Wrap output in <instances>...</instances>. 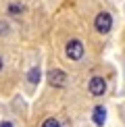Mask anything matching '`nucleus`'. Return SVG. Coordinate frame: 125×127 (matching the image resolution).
<instances>
[{"label": "nucleus", "instance_id": "obj_9", "mask_svg": "<svg viewBox=\"0 0 125 127\" xmlns=\"http://www.w3.org/2000/svg\"><path fill=\"white\" fill-rule=\"evenodd\" d=\"M4 33H8V23L6 21H0V35H4Z\"/></svg>", "mask_w": 125, "mask_h": 127}, {"label": "nucleus", "instance_id": "obj_2", "mask_svg": "<svg viewBox=\"0 0 125 127\" xmlns=\"http://www.w3.org/2000/svg\"><path fill=\"white\" fill-rule=\"evenodd\" d=\"M65 54H67V59H71V61H79L81 56H83V44L79 40H71V42H67V46H65Z\"/></svg>", "mask_w": 125, "mask_h": 127}, {"label": "nucleus", "instance_id": "obj_10", "mask_svg": "<svg viewBox=\"0 0 125 127\" xmlns=\"http://www.w3.org/2000/svg\"><path fill=\"white\" fill-rule=\"evenodd\" d=\"M0 127H13V123H10V121H2V123H0Z\"/></svg>", "mask_w": 125, "mask_h": 127}, {"label": "nucleus", "instance_id": "obj_7", "mask_svg": "<svg viewBox=\"0 0 125 127\" xmlns=\"http://www.w3.org/2000/svg\"><path fill=\"white\" fill-rule=\"evenodd\" d=\"M21 13H23V4H19V2L8 4V15H21Z\"/></svg>", "mask_w": 125, "mask_h": 127}, {"label": "nucleus", "instance_id": "obj_11", "mask_svg": "<svg viewBox=\"0 0 125 127\" xmlns=\"http://www.w3.org/2000/svg\"><path fill=\"white\" fill-rule=\"evenodd\" d=\"M0 69H2V56H0Z\"/></svg>", "mask_w": 125, "mask_h": 127}, {"label": "nucleus", "instance_id": "obj_3", "mask_svg": "<svg viewBox=\"0 0 125 127\" xmlns=\"http://www.w3.org/2000/svg\"><path fill=\"white\" fill-rule=\"evenodd\" d=\"M48 81H50V86H54V88H62L67 83L65 71H61V69H50L48 71Z\"/></svg>", "mask_w": 125, "mask_h": 127}, {"label": "nucleus", "instance_id": "obj_4", "mask_svg": "<svg viewBox=\"0 0 125 127\" xmlns=\"http://www.w3.org/2000/svg\"><path fill=\"white\" fill-rule=\"evenodd\" d=\"M88 88H90L92 96H102V94L106 92V81H104V77H92Z\"/></svg>", "mask_w": 125, "mask_h": 127}, {"label": "nucleus", "instance_id": "obj_8", "mask_svg": "<svg viewBox=\"0 0 125 127\" xmlns=\"http://www.w3.org/2000/svg\"><path fill=\"white\" fill-rule=\"evenodd\" d=\"M42 127H61V123H59V119L50 117V119H46L44 123H42Z\"/></svg>", "mask_w": 125, "mask_h": 127}, {"label": "nucleus", "instance_id": "obj_5", "mask_svg": "<svg viewBox=\"0 0 125 127\" xmlns=\"http://www.w3.org/2000/svg\"><path fill=\"white\" fill-rule=\"evenodd\" d=\"M92 119H94V123H96L98 127H102L104 121H106V108L104 106H96L94 113H92Z\"/></svg>", "mask_w": 125, "mask_h": 127}, {"label": "nucleus", "instance_id": "obj_6", "mask_svg": "<svg viewBox=\"0 0 125 127\" xmlns=\"http://www.w3.org/2000/svg\"><path fill=\"white\" fill-rule=\"evenodd\" d=\"M40 79H42V71H40V69H38V67L29 69V73H27V81H29V83H33V86H38Z\"/></svg>", "mask_w": 125, "mask_h": 127}, {"label": "nucleus", "instance_id": "obj_1", "mask_svg": "<svg viewBox=\"0 0 125 127\" xmlns=\"http://www.w3.org/2000/svg\"><path fill=\"white\" fill-rule=\"evenodd\" d=\"M94 27H96L98 33H108L113 27V17L108 13H98L96 19H94Z\"/></svg>", "mask_w": 125, "mask_h": 127}]
</instances>
